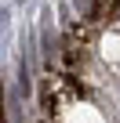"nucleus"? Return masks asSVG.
I'll return each mask as SVG.
<instances>
[{
	"instance_id": "nucleus-1",
	"label": "nucleus",
	"mask_w": 120,
	"mask_h": 123,
	"mask_svg": "<svg viewBox=\"0 0 120 123\" xmlns=\"http://www.w3.org/2000/svg\"><path fill=\"white\" fill-rule=\"evenodd\" d=\"M0 123H4V101H0Z\"/></svg>"
}]
</instances>
